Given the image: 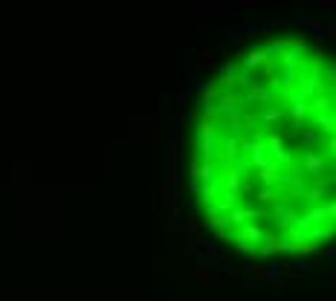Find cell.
Returning <instances> with one entry per match:
<instances>
[{"mask_svg":"<svg viewBox=\"0 0 336 301\" xmlns=\"http://www.w3.org/2000/svg\"><path fill=\"white\" fill-rule=\"evenodd\" d=\"M304 55H307L304 44H287V49L281 52V64H284V69H296L299 72V67L304 64Z\"/></svg>","mask_w":336,"mask_h":301,"instance_id":"obj_1","label":"cell"},{"mask_svg":"<svg viewBox=\"0 0 336 301\" xmlns=\"http://www.w3.org/2000/svg\"><path fill=\"white\" fill-rule=\"evenodd\" d=\"M304 168H307V174H313V177H322L324 171H327V157H322V154H307L304 157Z\"/></svg>","mask_w":336,"mask_h":301,"instance_id":"obj_2","label":"cell"},{"mask_svg":"<svg viewBox=\"0 0 336 301\" xmlns=\"http://www.w3.org/2000/svg\"><path fill=\"white\" fill-rule=\"evenodd\" d=\"M218 84H220V87H232V84H238V72H235L232 64H223V67H220Z\"/></svg>","mask_w":336,"mask_h":301,"instance_id":"obj_3","label":"cell"},{"mask_svg":"<svg viewBox=\"0 0 336 301\" xmlns=\"http://www.w3.org/2000/svg\"><path fill=\"white\" fill-rule=\"evenodd\" d=\"M301 26H304L307 32L319 35V38H330V35H336V29H330V26H324V23H316V21H301Z\"/></svg>","mask_w":336,"mask_h":301,"instance_id":"obj_4","label":"cell"},{"mask_svg":"<svg viewBox=\"0 0 336 301\" xmlns=\"http://www.w3.org/2000/svg\"><path fill=\"white\" fill-rule=\"evenodd\" d=\"M322 142V136L316 133V130H301V136H299V148L301 150H307V148H316Z\"/></svg>","mask_w":336,"mask_h":301,"instance_id":"obj_5","label":"cell"},{"mask_svg":"<svg viewBox=\"0 0 336 301\" xmlns=\"http://www.w3.org/2000/svg\"><path fill=\"white\" fill-rule=\"evenodd\" d=\"M316 122L322 125V130H327V133H336V113H316Z\"/></svg>","mask_w":336,"mask_h":301,"instance_id":"obj_6","label":"cell"},{"mask_svg":"<svg viewBox=\"0 0 336 301\" xmlns=\"http://www.w3.org/2000/svg\"><path fill=\"white\" fill-rule=\"evenodd\" d=\"M278 119H281V110H278V107L261 104V113H258V119H255V122H278Z\"/></svg>","mask_w":336,"mask_h":301,"instance_id":"obj_7","label":"cell"},{"mask_svg":"<svg viewBox=\"0 0 336 301\" xmlns=\"http://www.w3.org/2000/svg\"><path fill=\"white\" fill-rule=\"evenodd\" d=\"M241 58H243L241 67H243V69H249V72H252V69L258 67V64H264V61H266L264 52H249V55H241Z\"/></svg>","mask_w":336,"mask_h":301,"instance_id":"obj_8","label":"cell"},{"mask_svg":"<svg viewBox=\"0 0 336 301\" xmlns=\"http://www.w3.org/2000/svg\"><path fill=\"white\" fill-rule=\"evenodd\" d=\"M287 49V41H273L264 46V58H281V52Z\"/></svg>","mask_w":336,"mask_h":301,"instance_id":"obj_9","label":"cell"},{"mask_svg":"<svg viewBox=\"0 0 336 301\" xmlns=\"http://www.w3.org/2000/svg\"><path fill=\"white\" fill-rule=\"evenodd\" d=\"M266 29V23H258V21H246L241 26V35L243 38H252V35H258V32H264Z\"/></svg>","mask_w":336,"mask_h":301,"instance_id":"obj_10","label":"cell"},{"mask_svg":"<svg viewBox=\"0 0 336 301\" xmlns=\"http://www.w3.org/2000/svg\"><path fill=\"white\" fill-rule=\"evenodd\" d=\"M319 79L327 81V84H336V61H327L322 67V72H319Z\"/></svg>","mask_w":336,"mask_h":301,"instance_id":"obj_11","label":"cell"},{"mask_svg":"<svg viewBox=\"0 0 336 301\" xmlns=\"http://www.w3.org/2000/svg\"><path fill=\"white\" fill-rule=\"evenodd\" d=\"M290 113H293V119L299 122V119H304L307 116V102H301V99H293V107H290Z\"/></svg>","mask_w":336,"mask_h":301,"instance_id":"obj_12","label":"cell"},{"mask_svg":"<svg viewBox=\"0 0 336 301\" xmlns=\"http://www.w3.org/2000/svg\"><path fill=\"white\" fill-rule=\"evenodd\" d=\"M281 266H284V264H270V266L264 269V281H266V284H270V281H278V278H281Z\"/></svg>","mask_w":336,"mask_h":301,"instance_id":"obj_13","label":"cell"},{"mask_svg":"<svg viewBox=\"0 0 336 301\" xmlns=\"http://www.w3.org/2000/svg\"><path fill=\"white\" fill-rule=\"evenodd\" d=\"M290 266H293V272H307V275H313V272H316V269H313L304 258H293V264H290Z\"/></svg>","mask_w":336,"mask_h":301,"instance_id":"obj_14","label":"cell"},{"mask_svg":"<svg viewBox=\"0 0 336 301\" xmlns=\"http://www.w3.org/2000/svg\"><path fill=\"white\" fill-rule=\"evenodd\" d=\"M200 246H203V249H206V252L212 255V258H223V252H220V249H218V246H215L212 241H203Z\"/></svg>","mask_w":336,"mask_h":301,"instance_id":"obj_15","label":"cell"},{"mask_svg":"<svg viewBox=\"0 0 336 301\" xmlns=\"http://www.w3.org/2000/svg\"><path fill=\"white\" fill-rule=\"evenodd\" d=\"M185 90H197V93H200V84H197L194 76H188V79H185Z\"/></svg>","mask_w":336,"mask_h":301,"instance_id":"obj_16","label":"cell"},{"mask_svg":"<svg viewBox=\"0 0 336 301\" xmlns=\"http://www.w3.org/2000/svg\"><path fill=\"white\" fill-rule=\"evenodd\" d=\"M324 211H327V220H333V223H336V200H333V203H330L327 208H324Z\"/></svg>","mask_w":336,"mask_h":301,"instance_id":"obj_17","label":"cell"},{"mask_svg":"<svg viewBox=\"0 0 336 301\" xmlns=\"http://www.w3.org/2000/svg\"><path fill=\"white\" fill-rule=\"evenodd\" d=\"M273 197H276V194H273V191H266V188H264V191H258V200H261V203H266V200H273Z\"/></svg>","mask_w":336,"mask_h":301,"instance_id":"obj_18","label":"cell"},{"mask_svg":"<svg viewBox=\"0 0 336 301\" xmlns=\"http://www.w3.org/2000/svg\"><path fill=\"white\" fill-rule=\"evenodd\" d=\"M324 258H330V261H336V246H327V249H324Z\"/></svg>","mask_w":336,"mask_h":301,"instance_id":"obj_19","label":"cell"}]
</instances>
